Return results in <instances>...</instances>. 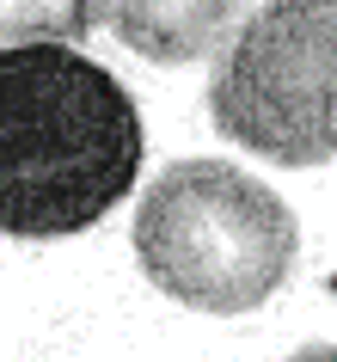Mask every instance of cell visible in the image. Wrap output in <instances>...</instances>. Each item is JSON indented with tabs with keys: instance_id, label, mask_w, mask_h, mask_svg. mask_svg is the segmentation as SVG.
<instances>
[{
	"instance_id": "5",
	"label": "cell",
	"mask_w": 337,
	"mask_h": 362,
	"mask_svg": "<svg viewBox=\"0 0 337 362\" xmlns=\"http://www.w3.org/2000/svg\"><path fill=\"white\" fill-rule=\"evenodd\" d=\"M93 31H98V0H0V49L86 43Z\"/></svg>"
},
{
	"instance_id": "3",
	"label": "cell",
	"mask_w": 337,
	"mask_h": 362,
	"mask_svg": "<svg viewBox=\"0 0 337 362\" xmlns=\"http://www.w3.org/2000/svg\"><path fill=\"white\" fill-rule=\"evenodd\" d=\"M208 117L270 166H325L337 153V0H264L215 56Z\"/></svg>"
},
{
	"instance_id": "4",
	"label": "cell",
	"mask_w": 337,
	"mask_h": 362,
	"mask_svg": "<svg viewBox=\"0 0 337 362\" xmlns=\"http://www.w3.org/2000/svg\"><path fill=\"white\" fill-rule=\"evenodd\" d=\"M245 0H98V25L141 62H203L240 31Z\"/></svg>"
},
{
	"instance_id": "2",
	"label": "cell",
	"mask_w": 337,
	"mask_h": 362,
	"mask_svg": "<svg viewBox=\"0 0 337 362\" xmlns=\"http://www.w3.org/2000/svg\"><path fill=\"white\" fill-rule=\"evenodd\" d=\"M295 215L270 185L227 160H178L135 209L148 283L196 313H252L295 270Z\"/></svg>"
},
{
	"instance_id": "1",
	"label": "cell",
	"mask_w": 337,
	"mask_h": 362,
	"mask_svg": "<svg viewBox=\"0 0 337 362\" xmlns=\"http://www.w3.org/2000/svg\"><path fill=\"white\" fill-rule=\"evenodd\" d=\"M141 111L80 43L0 49V233L68 240L129 197Z\"/></svg>"
},
{
	"instance_id": "6",
	"label": "cell",
	"mask_w": 337,
	"mask_h": 362,
	"mask_svg": "<svg viewBox=\"0 0 337 362\" xmlns=\"http://www.w3.org/2000/svg\"><path fill=\"white\" fill-rule=\"evenodd\" d=\"M288 362H337V344H307V350H295Z\"/></svg>"
}]
</instances>
